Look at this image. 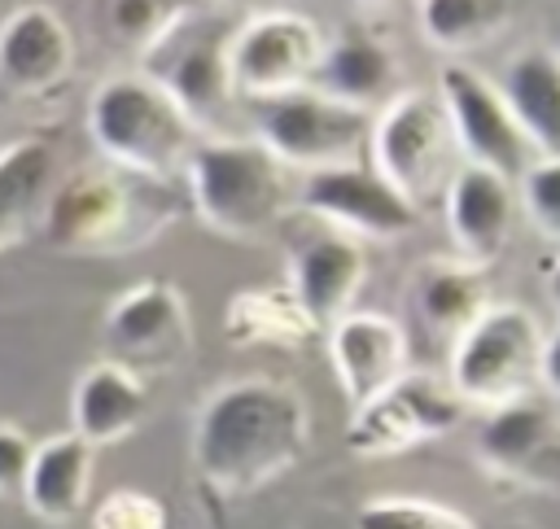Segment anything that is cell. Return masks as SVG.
I'll return each mask as SVG.
<instances>
[{
  "label": "cell",
  "instance_id": "1",
  "mask_svg": "<svg viewBox=\"0 0 560 529\" xmlns=\"http://www.w3.org/2000/svg\"><path fill=\"white\" fill-rule=\"evenodd\" d=\"M311 446L306 398L271 376H245L214 389L192 428V463L206 490L219 498H241L289 468Z\"/></svg>",
  "mask_w": 560,
  "mask_h": 529
},
{
  "label": "cell",
  "instance_id": "2",
  "mask_svg": "<svg viewBox=\"0 0 560 529\" xmlns=\"http://www.w3.org/2000/svg\"><path fill=\"white\" fill-rule=\"evenodd\" d=\"M171 214V184L101 162L52 184L44 201V236L70 254H127L149 245Z\"/></svg>",
  "mask_w": 560,
  "mask_h": 529
},
{
  "label": "cell",
  "instance_id": "3",
  "mask_svg": "<svg viewBox=\"0 0 560 529\" xmlns=\"http://www.w3.org/2000/svg\"><path fill=\"white\" fill-rule=\"evenodd\" d=\"M179 175L201 227L228 240H262L289 210V171L254 136H201Z\"/></svg>",
  "mask_w": 560,
  "mask_h": 529
},
{
  "label": "cell",
  "instance_id": "4",
  "mask_svg": "<svg viewBox=\"0 0 560 529\" xmlns=\"http://www.w3.org/2000/svg\"><path fill=\"white\" fill-rule=\"evenodd\" d=\"M88 136L109 166L144 179H162V184H171L184 171L192 144L201 140L188 114L140 70L109 74L92 92Z\"/></svg>",
  "mask_w": 560,
  "mask_h": 529
},
{
  "label": "cell",
  "instance_id": "5",
  "mask_svg": "<svg viewBox=\"0 0 560 529\" xmlns=\"http://www.w3.org/2000/svg\"><path fill=\"white\" fill-rule=\"evenodd\" d=\"M547 332L525 306H486L455 341H451V393L472 407H499L521 393H542V350ZM547 398V393H542Z\"/></svg>",
  "mask_w": 560,
  "mask_h": 529
},
{
  "label": "cell",
  "instance_id": "6",
  "mask_svg": "<svg viewBox=\"0 0 560 529\" xmlns=\"http://www.w3.org/2000/svg\"><path fill=\"white\" fill-rule=\"evenodd\" d=\"M368 149H372V171L407 197L416 210L446 188L455 175V136L446 122V109L438 92H394L368 122Z\"/></svg>",
  "mask_w": 560,
  "mask_h": 529
},
{
  "label": "cell",
  "instance_id": "7",
  "mask_svg": "<svg viewBox=\"0 0 560 529\" xmlns=\"http://www.w3.org/2000/svg\"><path fill=\"white\" fill-rule=\"evenodd\" d=\"M241 17L228 9H192L184 4L166 35L140 52V74L153 79L201 131V122L219 118L232 101L228 83V44Z\"/></svg>",
  "mask_w": 560,
  "mask_h": 529
},
{
  "label": "cell",
  "instance_id": "8",
  "mask_svg": "<svg viewBox=\"0 0 560 529\" xmlns=\"http://www.w3.org/2000/svg\"><path fill=\"white\" fill-rule=\"evenodd\" d=\"M254 114V140L289 171H324V166H346L359 162L368 144V122L372 114H354L311 87L271 96V101H249Z\"/></svg>",
  "mask_w": 560,
  "mask_h": 529
},
{
  "label": "cell",
  "instance_id": "9",
  "mask_svg": "<svg viewBox=\"0 0 560 529\" xmlns=\"http://www.w3.org/2000/svg\"><path fill=\"white\" fill-rule=\"evenodd\" d=\"M319 26L306 13H254L241 17L232 44H228V83L232 96L271 101L284 92H298L311 83V70L319 61Z\"/></svg>",
  "mask_w": 560,
  "mask_h": 529
},
{
  "label": "cell",
  "instance_id": "10",
  "mask_svg": "<svg viewBox=\"0 0 560 529\" xmlns=\"http://www.w3.org/2000/svg\"><path fill=\"white\" fill-rule=\"evenodd\" d=\"M481 468L521 490L551 494L560 485V420L556 402L542 393H521L481 415L472 433Z\"/></svg>",
  "mask_w": 560,
  "mask_h": 529
},
{
  "label": "cell",
  "instance_id": "11",
  "mask_svg": "<svg viewBox=\"0 0 560 529\" xmlns=\"http://www.w3.org/2000/svg\"><path fill=\"white\" fill-rule=\"evenodd\" d=\"M464 420V402L429 372H402L376 398L350 407L346 446L354 455H398L407 446L446 437Z\"/></svg>",
  "mask_w": 560,
  "mask_h": 529
},
{
  "label": "cell",
  "instance_id": "12",
  "mask_svg": "<svg viewBox=\"0 0 560 529\" xmlns=\"http://www.w3.org/2000/svg\"><path fill=\"white\" fill-rule=\"evenodd\" d=\"M298 210L363 240H394L407 236L420 219V210L398 197L368 162H346V166H324V171H306L298 192H293Z\"/></svg>",
  "mask_w": 560,
  "mask_h": 529
},
{
  "label": "cell",
  "instance_id": "13",
  "mask_svg": "<svg viewBox=\"0 0 560 529\" xmlns=\"http://www.w3.org/2000/svg\"><path fill=\"white\" fill-rule=\"evenodd\" d=\"M438 101L446 109V122H451V136H455V149L464 153V162L486 166L503 179H516L538 157L534 144L512 122L499 92L472 66L446 61L438 70Z\"/></svg>",
  "mask_w": 560,
  "mask_h": 529
},
{
  "label": "cell",
  "instance_id": "14",
  "mask_svg": "<svg viewBox=\"0 0 560 529\" xmlns=\"http://www.w3.org/2000/svg\"><path fill=\"white\" fill-rule=\"evenodd\" d=\"M289 293L315 324V332H328L337 319L350 315V302L359 297L368 280V258L363 245L328 223H311L306 232L293 236L289 249Z\"/></svg>",
  "mask_w": 560,
  "mask_h": 529
},
{
  "label": "cell",
  "instance_id": "15",
  "mask_svg": "<svg viewBox=\"0 0 560 529\" xmlns=\"http://www.w3.org/2000/svg\"><path fill=\"white\" fill-rule=\"evenodd\" d=\"M74 74V35L48 4H22L0 17V87L9 96H48Z\"/></svg>",
  "mask_w": 560,
  "mask_h": 529
},
{
  "label": "cell",
  "instance_id": "16",
  "mask_svg": "<svg viewBox=\"0 0 560 529\" xmlns=\"http://www.w3.org/2000/svg\"><path fill=\"white\" fill-rule=\"evenodd\" d=\"M446 201V232L455 240L459 262L468 267H486L503 254L508 236H512V219H516V188L512 179L459 162L455 175L442 188Z\"/></svg>",
  "mask_w": 560,
  "mask_h": 529
},
{
  "label": "cell",
  "instance_id": "17",
  "mask_svg": "<svg viewBox=\"0 0 560 529\" xmlns=\"http://www.w3.org/2000/svg\"><path fill=\"white\" fill-rule=\"evenodd\" d=\"M328 354H332V372H337L350 407L376 398L402 372H411L407 367L411 341H407L402 324L389 315H376V310H350L346 319H337L328 328Z\"/></svg>",
  "mask_w": 560,
  "mask_h": 529
},
{
  "label": "cell",
  "instance_id": "18",
  "mask_svg": "<svg viewBox=\"0 0 560 529\" xmlns=\"http://www.w3.org/2000/svg\"><path fill=\"white\" fill-rule=\"evenodd\" d=\"M105 337L131 363H171L188 345V306L175 284L140 280L105 310Z\"/></svg>",
  "mask_w": 560,
  "mask_h": 529
},
{
  "label": "cell",
  "instance_id": "19",
  "mask_svg": "<svg viewBox=\"0 0 560 529\" xmlns=\"http://www.w3.org/2000/svg\"><path fill=\"white\" fill-rule=\"evenodd\" d=\"M394 83H398L394 48L363 26H346L319 48V61L306 87L354 114H372L394 96Z\"/></svg>",
  "mask_w": 560,
  "mask_h": 529
},
{
  "label": "cell",
  "instance_id": "20",
  "mask_svg": "<svg viewBox=\"0 0 560 529\" xmlns=\"http://www.w3.org/2000/svg\"><path fill=\"white\" fill-rule=\"evenodd\" d=\"M70 415H74V437L96 446L122 442L140 428V420L149 415V393L144 380L136 376V367L109 358V363H92L70 393Z\"/></svg>",
  "mask_w": 560,
  "mask_h": 529
},
{
  "label": "cell",
  "instance_id": "21",
  "mask_svg": "<svg viewBox=\"0 0 560 529\" xmlns=\"http://www.w3.org/2000/svg\"><path fill=\"white\" fill-rule=\"evenodd\" d=\"M499 101L508 105L521 136L538 157H556L560 149V61L551 48H525L508 61L499 79Z\"/></svg>",
  "mask_w": 560,
  "mask_h": 529
},
{
  "label": "cell",
  "instance_id": "22",
  "mask_svg": "<svg viewBox=\"0 0 560 529\" xmlns=\"http://www.w3.org/2000/svg\"><path fill=\"white\" fill-rule=\"evenodd\" d=\"M92 485V446L74 433H57L31 450V468L22 481V503L39 520H70L79 516Z\"/></svg>",
  "mask_w": 560,
  "mask_h": 529
},
{
  "label": "cell",
  "instance_id": "23",
  "mask_svg": "<svg viewBox=\"0 0 560 529\" xmlns=\"http://www.w3.org/2000/svg\"><path fill=\"white\" fill-rule=\"evenodd\" d=\"M486 310V280L481 267L459 258H433L411 280V319L433 341H455L477 315Z\"/></svg>",
  "mask_w": 560,
  "mask_h": 529
},
{
  "label": "cell",
  "instance_id": "24",
  "mask_svg": "<svg viewBox=\"0 0 560 529\" xmlns=\"http://www.w3.org/2000/svg\"><path fill=\"white\" fill-rule=\"evenodd\" d=\"M57 149L44 136H18L0 144V249L18 245L44 214L52 192Z\"/></svg>",
  "mask_w": 560,
  "mask_h": 529
},
{
  "label": "cell",
  "instance_id": "25",
  "mask_svg": "<svg viewBox=\"0 0 560 529\" xmlns=\"http://www.w3.org/2000/svg\"><path fill=\"white\" fill-rule=\"evenodd\" d=\"M223 332L232 345H280V350H293V345H306L311 337H319L289 289L232 293V302L223 310Z\"/></svg>",
  "mask_w": 560,
  "mask_h": 529
},
{
  "label": "cell",
  "instance_id": "26",
  "mask_svg": "<svg viewBox=\"0 0 560 529\" xmlns=\"http://www.w3.org/2000/svg\"><path fill=\"white\" fill-rule=\"evenodd\" d=\"M512 9L499 0H424L416 9L424 44L442 52H468L486 39H494L508 26Z\"/></svg>",
  "mask_w": 560,
  "mask_h": 529
},
{
  "label": "cell",
  "instance_id": "27",
  "mask_svg": "<svg viewBox=\"0 0 560 529\" xmlns=\"http://www.w3.org/2000/svg\"><path fill=\"white\" fill-rule=\"evenodd\" d=\"M354 529H477L464 512L433 498H372L354 512Z\"/></svg>",
  "mask_w": 560,
  "mask_h": 529
},
{
  "label": "cell",
  "instance_id": "28",
  "mask_svg": "<svg viewBox=\"0 0 560 529\" xmlns=\"http://www.w3.org/2000/svg\"><path fill=\"white\" fill-rule=\"evenodd\" d=\"M179 9L184 4H166V0H114L101 9V22L109 26V35L118 44L144 52L166 35V26L179 17Z\"/></svg>",
  "mask_w": 560,
  "mask_h": 529
},
{
  "label": "cell",
  "instance_id": "29",
  "mask_svg": "<svg viewBox=\"0 0 560 529\" xmlns=\"http://www.w3.org/2000/svg\"><path fill=\"white\" fill-rule=\"evenodd\" d=\"M516 205L538 223L542 236L560 232V162L556 157H534L521 175H516Z\"/></svg>",
  "mask_w": 560,
  "mask_h": 529
},
{
  "label": "cell",
  "instance_id": "30",
  "mask_svg": "<svg viewBox=\"0 0 560 529\" xmlns=\"http://www.w3.org/2000/svg\"><path fill=\"white\" fill-rule=\"evenodd\" d=\"M166 525H171V516H166L162 498H153L144 490H114L92 512V529H166Z\"/></svg>",
  "mask_w": 560,
  "mask_h": 529
},
{
  "label": "cell",
  "instance_id": "31",
  "mask_svg": "<svg viewBox=\"0 0 560 529\" xmlns=\"http://www.w3.org/2000/svg\"><path fill=\"white\" fill-rule=\"evenodd\" d=\"M31 450H35V442L22 428L0 424V494H22V481H26V468H31Z\"/></svg>",
  "mask_w": 560,
  "mask_h": 529
},
{
  "label": "cell",
  "instance_id": "32",
  "mask_svg": "<svg viewBox=\"0 0 560 529\" xmlns=\"http://www.w3.org/2000/svg\"><path fill=\"white\" fill-rule=\"evenodd\" d=\"M0 17H4V9H0Z\"/></svg>",
  "mask_w": 560,
  "mask_h": 529
}]
</instances>
